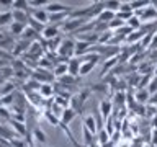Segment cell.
Returning <instances> with one entry per match:
<instances>
[{"label":"cell","mask_w":157,"mask_h":147,"mask_svg":"<svg viewBox=\"0 0 157 147\" xmlns=\"http://www.w3.org/2000/svg\"><path fill=\"white\" fill-rule=\"evenodd\" d=\"M146 90L149 92L151 95H154V93L157 92V77H155V75L151 78V82H149V85H147V88H146Z\"/></svg>","instance_id":"41"},{"label":"cell","mask_w":157,"mask_h":147,"mask_svg":"<svg viewBox=\"0 0 157 147\" xmlns=\"http://www.w3.org/2000/svg\"><path fill=\"white\" fill-rule=\"evenodd\" d=\"M2 7H13V0H0Z\"/></svg>","instance_id":"46"},{"label":"cell","mask_w":157,"mask_h":147,"mask_svg":"<svg viewBox=\"0 0 157 147\" xmlns=\"http://www.w3.org/2000/svg\"><path fill=\"white\" fill-rule=\"evenodd\" d=\"M10 127L15 131V134L20 136V137H23V139H26V137L31 134L28 129V126H26V123H21V121H15V119H10Z\"/></svg>","instance_id":"7"},{"label":"cell","mask_w":157,"mask_h":147,"mask_svg":"<svg viewBox=\"0 0 157 147\" xmlns=\"http://www.w3.org/2000/svg\"><path fill=\"white\" fill-rule=\"evenodd\" d=\"M83 126H85V127H87V129L92 132L93 136H97L98 129H100V126H98L97 118L93 116V115H87L85 118H83Z\"/></svg>","instance_id":"11"},{"label":"cell","mask_w":157,"mask_h":147,"mask_svg":"<svg viewBox=\"0 0 157 147\" xmlns=\"http://www.w3.org/2000/svg\"><path fill=\"white\" fill-rule=\"evenodd\" d=\"M149 144L157 147V127L155 129H151V137H149Z\"/></svg>","instance_id":"43"},{"label":"cell","mask_w":157,"mask_h":147,"mask_svg":"<svg viewBox=\"0 0 157 147\" xmlns=\"http://www.w3.org/2000/svg\"><path fill=\"white\" fill-rule=\"evenodd\" d=\"M10 147H28V142L25 141L23 137L17 136V137H13V139L10 141Z\"/></svg>","instance_id":"39"},{"label":"cell","mask_w":157,"mask_h":147,"mask_svg":"<svg viewBox=\"0 0 157 147\" xmlns=\"http://www.w3.org/2000/svg\"><path fill=\"white\" fill-rule=\"evenodd\" d=\"M44 118L48 119V123H49L51 126H59V124H61V119H59L56 115H52V113L49 111V110L44 111Z\"/></svg>","instance_id":"37"},{"label":"cell","mask_w":157,"mask_h":147,"mask_svg":"<svg viewBox=\"0 0 157 147\" xmlns=\"http://www.w3.org/2000/svg\"><path fill=\"white\" fill-rule=\"evenodd\" d=\"M80 66H82V61L78 57L69 59V62H67V74H71V75H74V77H78Z\"/></svg>","instance_id":"13"},{"label":"cell","mask_w":157,"mask_h":147,"mask_svg":"<svg viewBox=\"0 0 157 147\" xmlns=\"http://www.w3.org/2000/svg\"><path fill=\"white\" fill-rule=\"evenodd\" d=\"M116 18V13L115 12H110V10H103V12L98 15V21H101V23H110L113 21V20Z\"/></svg>","instance_id":"25"},{"label":"cell","mask_w":157,"mask_h":147,"mask_svg":"<svg viewBox=\"0 0 157 147\" xmlns=\"http://www.w3.org/2000/svg\"><path fill=\"white\" fill-rule=\"evenodd\" d=\"M110 137H111V136L106 132L105 127H101V129L97 132V142H98V145L101 147V145H105L106 142H110Z\"/></svg>","instance_id":"26"},{"label":"cell","mask_w":157,"mask_h":147,"mask_svg":"<svg viewBox=\"0 0 157 147\" xmlns=\"http://www.w3.org/2000/svg\"><path fill=\"white\" fill-rule=\"evenodd\" d=\"M25 29H26V24H23V23L13 21L10 24V34H12V36H21Z\"/></svg>","instance_id":"24"},{"label":"cell","mask_w":157,"mask_h":147,"mask_svg":"<svg viewBox=\"0 0 157 147\" xmlns=\"http://www.w3.org/2000/svg\"><path fill=\"white\" fill-rule=\"evenodd\" d=\"M44 10L51 15V13H71L74 8L66 5V3H62V2H49Z\"/></svg>","instance_id":"6"},{"label":"cell","mask_w":157,"mask_h":147,"mask_svg":"<svg viewBox=\"0 0 157 147\" xmlns=\"http://www.w3.org/2000/svg\"><path fill=\"white\" fill-rule=\"evenodd\" d=\"M57 82L61 83L64 88H71V87H74L78 82V77H74V75H71V74H66L64 77L57 78Z\"/></svg>","instance_id":"19"},{"label":"cell","mask_w":157,"mask_h":147,"mask_svg":"<svg viewBox=\"0 0 157 147\" xmlns=\"http://www.w3.org/2000/svg\"><path fill=\"white\" fill-rule=\"evenodd\" d=\"M12 15H13V21L23 23V24L28 26V20H29V13L28 12H23V10H13Z\"/></svg>","instance_id":"20"},{"label":"cell","mask_w":157,"mask_h":147,"mask_svg":"<svg viewBox=\"0 0 157 147\" xmlns=\"http://www.w3.org/2000/svg\"><path fill=\"white\" fill-rule=\"evenodd\" d=\"M0 106H2V100H0Z\"/></svg>","instance_id":"52"},{"label":"cell","mask_w":157,"mask_h":147,"mask_svg":"<svg viewBox=\"0 0 157 147\" xmlns=\"http://www.w3.org/2000/svg\"><path fill=\"white\" fill-rule=\"evenodd\" d=\"M149 98H151V93L146 90V88H142V90H137L134 93V100L139 103V105H147L149 103Z\"/></svg>","instance_id":"22"},{"label":"cell","mask_w":157,"mask_h":147,"mask_svg":"<svg viewBox=\"0 0 157 147\" xmlns=\"http://www.w3.org/2000/svg\"><path fill=\"white\" fill-rule=\"evenodd\" d=\"M31 136L34 137V141H38L39 144H46V132H44L39 126H34L33 131H31Z\"/></svg>","instance_id":"23"},{"label":"cell","mask_w":157,"mask_h":147,"mask_svg":"<svg viewBox=\"0 0 157 147\" xmlns=\"http://www.w3.org/2000/svg\"><path fill=\"white\" fill-rule=\"evenodd\" d=\"M90 92H97V93H106L108 92V85L106 83H95L90 87Z\"/></svg>","instance_id":"40"},{"label":"cell","mask_w":157,"mask_h":147,"mask_svg":"<svg viewBox=\"0 0 157 147\" xmlns=\"http://www.w3.org/2000/svg\"><path fill=\"white\" fill-rule=\"evenodd\" d=\"M103 3H105V10H110V12H115V13H118V10L121 7L120 0H105Z\"/></svg>","instance_id":"32"},{"label":"cell","mask_w":157,"mask_h":147,"mask_svg":"<svg viewBox=\"0 0 157 147\" xmlns=\"http://www.w3.org/2000/svg\"><path fill=\"white\" fill-rule=\"evenodd\" d=\"M57 56L66 57V59H72L75 56V41H74L72 38H64L61 46H59Z\"/></svg>","instance_id":"2"},{"label":"cell","mask_w":157,"mask_h":147,"mask_svg":"<svg viewBox=\"0 0 157 147\" xmlns=\"http://www.w3.org/2000/svg\"><path fill=\"white\" fill-rule=\"evenodd\" d=\"M5 82H8V80H5V78H3L2 75H0V87H2V85H3V83H5Z\"/></svg>","instance_id":"47"},{"label":"cell","mask_w":157,"mask_h":147,"mask_svg":"<svg viewBox=\"0 0 157 147\" xmlns=\"http://www.w3.org/2000/svg\"><path fill=\"white\" fill-rule=\"evenodd\" d=\"M41 38V34L36 33L33 28H29L26 26V29L23 31V34L20 36V39H25V41H29V43H34V41H38V39Z\"/></svg>","instance_id":"17"},{"label":"cell","mask_w":157,"mask_h":147,"mask_svg":"<svg viewBox=\"0 0 157 147\" xmlns=\"http://www.w3.org/2000/svg\"><path fill=\"white\" fill-rule=\"evenodd\" d=\"M15 92V82L13 80H8L5 82L2 87H0V96H5V95H10V93Z\"/></svg>","instance_id":"30"},{"label":"cell","mask_w":157,"mask_h":147,"mask_svg":"<svg viewBox=\"0 0 157 147\" xmlns=\"http://www.w3.org/2000/svg\"><path fill=\"white\" fill-rule=\"evenodd\" d=\"M98 111H100L101 119L106 121L108 118H111V115H113V101L111 100H101L100 105H98Z\"/></svg>","instance_id":"10"},{"label":"cell","mask_w":157,"mask_h":147,"mask_svg":"<svg viewBox=\"0 0 157 147\" xmlns=\"http://www.w3.org/2000/svg\"><path fill=\"white\" fill-rule=\"evenodd\" d=\"M13 23V15L10 10L7 12H0V28L2 26H7V24H12Z\"/></svg>","instance_id":"27"},{"label":"cell","mask_w":157,"mask_h":147,"mask_svg":"<svg viewBox=\"0 0 157 147\" xmlns=\"http://www.w3.org/2000/svg\"><path fill=\"white\" fill-rule=\"evenodd\" d=\"M87 21H90V20H85V18H67L66 21L62 23V31L69 33V34H75Z\"/></svg>","instance_id":"3"},{"label":"cell","mask_w":157,"mask_h":147,"mask_svg":"<svg viewBox=\"0 0 157 147\" xmlns=\"http://www.w3.org/2000/svg\"><path fill=\"white\" fill-rule=\"evenodd\" d=\"M152 5H154V7L157 8V0H154V2H152Z\"/></svg>","instance_id":"49"},{"label":"cell","mask_w":157,"mask_h":147,"mask_svg":"<svg viewBox=\"0 0 157 147\" xmlns=\"http://www.w3.org/2000/svg\"><path fill=\"white\" fill-rule=\"evenodd\" d=\"M126 103V92H116L115 93V100H113V105L123 108Z\"/></svg>","instance_id":"36"},{"label":"cell","mask_w":157,"mask_h":147,"mask_svg":"<svg viewBox=\"0 0 157 147\" xmlns=\"http://www.w3.org/2000/svg\"><path fill=\"white\" fill-rule=\"evenodd\" d=\"M28 147H34V144H33V142H31V144H28Z\"/></svg>","instance_id":"51"},{"label":"cell","mask_w":157,"mask_h":147,"mask_svg":"<svg viewBox=\"0 0 157 147\" xmlns=\"http://www.w3.org/2000/svg\"><path fill=\"white\" fill-rule=\"evenodd\" d=\"M15 39L12 34H7L2 41H0V51H7V52H12L13 51V46H15Z\"/></svg>","instance_id":"18"},{"label":"cell","mask_w":157,"mask_h":147,"mask_svg":"<svg viewBox=\"0 0 157 147\" xmlns=\"http://www.w3.org/2000/svg\"><path fill=\"white\" fill-rule=\"evenodd\" d=\"M31 78H34L36 82H39L41 85H44V83H52L56 77H54L52 70H46V69L38 67V69H34V70H33Z\"/></svg>","instance_id":"5"},{"label":"cell","mask_w":157,"mask_h":147,"mask_svg":"<svg viewBox=\"0 0 157 147\" xmlns=\"http://www.w3.org/2000/svg\"><path fill=\"white\" fill-rule=\"evenodd\" d=\"M90 49H92V44H88L85 41H80V39H77V41H75V56L77 57L85 56L87 52H90Z\"/></svg>","instance_id":"15"},{"label":"cell","mask_w":157,"mask_h":147,"mask_svg":"<svg viewBox=\"0 0 157 147\" xmlns=\"http://www.w3.org/2000/svg\"><path fill=\"white\" fill-rule=\"evenodd\" d=\"M118 12H121V13H134L132 8H131V5H129V2H121V7H120Z\"/></svg>","instance_id":"42"},{"label":"cell","mask_w":157,"mask_h":147,"mask_svg":"<svg viewBox=\"0 0 157 147\" xmlns=\"http://www.w3.org/2000/svg\"><path fill=\"white\" fill-rule=\"evenodd\" d=\"M126 26H129L132 31H137V29H141V28H142V21L136 17V15H132V17L126 21Z\"/></svg>","instance_id":"31"},{"label":"cell","mask_w":157,"mask_h":147,"mask_svg":"<svg viewBox=\"0 0 157 147\" xmlns=\"http://www.w3.org/2000/svg\"><path fill=\"white\" fill-rule=\"evenodd\" d=\"M132 12H137V10H142L144 7H147V5H151L149 0H131L129 2Z\"/></svg>","instance_id":"33"},{"label":"cell","mask_w":157,"mask_h":147,"mask_svg":"<svg viewBox=\"0 0 157 147\" xmlns=\"http://www.w3.org/2000/svg\"><path fill=\"white\" fill-rule=\"evenodd\" d=\"M82 134H83V145H85V147H88L90 144H93V142L97 141V139H95L97 136H93V134L87 129L85 126H82Z\"/></svg>","instance_id":"28"},{"label":"cell","mask_w":157,"mask_h":147,"mask_svg":"<svg viewBox=\"0 0 157 147\" xmlns=\"http://www.w3.org/2000/svg\"><path fill=\"white\" fill-rule=\"evenodd\" d=\"M61 36V28H59V24H46V28H44V31L41 33V38L44 41H51V39Z\"/></svg>","instance_id":"9"},{"label":"cell","mask_w":157,"mask_h":147,"mask_svg":"<svg viewBox=\"0 0 157 147\" xmlns=\"http://www.w3.org/2000/svg\"><path fill=\"white\" fill-rule=\"evenodd\" d=\"M0 75H2L5 80H12V78L15 77V70H13V67L12 66H5L0 69Z\"/></svg>","instance_id":"35"},{"label":"cell","mask_w":157,"mask_h":147,"mask_svg":"<svg viewBox=\"0 0 157 147\" xmlns=\"http://www.w3.org/2000/svg\"><path fill=\"white\" fill-rule=\"evenodd\" d=\"M77 115H78V113H77L75 110H72V108H66V110H64V113H62V116H61V124L69 126ZM61 124H59V126H61Z\"/></svg>","instance_id":"16"},{"label":"cell","mask_w":157,"mask_h":147,"mask_svg":"<svg viewBox=\"0 0 157 147\" xmlns=\"http://www.w3.org/2000/svg\"><path fill=\"white\" fill-rule=\"evenodd\" d=\"M134 15L142 21V24H147L149 21H152V23L157 21V8L152 5V2H151V5H147V7H144L142 10L134 12Z\"/></svg>","instance_id":"1"},{"label":"cell","mask_w":157,"mask_h":147,"mask_svg":"<svg viewBox=\"0 0 157 147\" xmlns=\"http://www.w3.org/2000/svg\"><path fill=\"white\" fill-rule=\"evenodd\" d=\"M13 137H17L15 131L10 127V124L7 123H2L0 121V139H5V141H12Z\"/></svg>","instance_id":"14"},{"label":"cell","mask_w":157,"mask_h":147,"mask_svg":"<svg viewBox=\"0 0 157 147\" xmlns=\"http://www.w3.org/2000/svg\"><path fill=\"white\" fill-rule=\"evenodd\" d=\"M38 93L44 98V100H51V98H54V87H52V83H44V85H41V88H39Z\"/></svg>","instance_id":"21"},{"label":"cell","mask_w":157,"mask_h":147,"mask_svg":"<svg viewBox=\"0 0 157 147\" xmlns=\"http://www.w3.org/2000/svg\"><path fill=\"white\" fill-rule=\"evenodd\" d=\"M97 66V62H90V61H87V62H82V66H80V72H78V77H83V75H88L93 69H95Z\"/></svg>","instance_id":"29"},{"label":"cell","mask_w":157,"mask_h":147,"mask_svg":"<svg viewBox=\"0 0 157 147\" xmlns=\"http://www.w3.org/2000/svg\"><path fill=\"white\" fill-rule=\"evenodd\" d=\"M154 75L157 77V66H155V69H154Z\"/></svg>","instance_id":"50"},{"label":"cell","mask_w":157,"mask_h":147,"mask_svg":"<svg viewBox=\"0 0 157 147\" xmlns=\"http://www.w3.org/2000/svg\"><path fill=\"white\" fill-rule=\"evenodd\" d=\"M147 105H154V106H157V92L154 93V95H151L149 103H147Z\"/></svg>","instance_id":"45"},{"label":"cell","mask_w":157,"mask_h":147,"mask_svg":"<svg viewBox=\"0 0 157 147\" xmlns=\"http://www.w3.org/2000/svg\"><path fill=\"white\" fill-rule=\"evenodd\" d=\"M29 46H31V43L29 41H25V39H18L17 43H15V46H13V51H12V56L13 57H23L25 54H26L29 51Z\"/></svg>","instance_id":"8"},{"label":"cell","mask_w":157,"mask_h":147,"mask_svg":"<svg viewBox=\"0 0 157 147\" xmlns=\"http://www.w3.org/2000/svg\"><path fill=\"white\" fill-rule=\"evenodd\" d=\"M88 95H90V88H83V90H80L78 93H75V95H72V98H71V108H72V110H75L77 113H80L82 106L85 105V101L88 100Z\"/></svg>","instance_id":"4"},{"label":"cell","mask_w":157,"mask_h":147,"mask_svg":"<svg viewBox=\"0 0 157 147\" xmlns=\"http://www.w3.org/2000/svg\"><path fill=\"white\" fill-rule=\"evenodd\" d=\"M155 49H157V31L154 33V38H152V43L149 46V51H155Z\"/></svg>","instance_id":"44"},{"label":"cell","mask_w":157,"mask_h":147,"mask_svg":"<svg viewBox=\"0 0 157 147\" xmlns=\"http://www.w3.org/2000/svg\"><path fill=\"white\" fill-rule=\"evenodd\" d=\"M88 147H100V145H98V142L95 141V142H93V144H90V145H88Z\"/></svg>","instance_id":"48"},{"label":"cell","mask_w":157,"mask_h":147,"mask_svg":"<svg viewBox=\"0 0 157 147\" xmlns=\"http://www.w3.org/2000/svg\"><path fill=\"white\" fill-rule=\"evenodd\" d=\"M29 17L34 18L39 23H43V24H46L49 21V13L44 8H39V10H33L31 8V10H29Z\"/></svg>","instance_id":"12"},{"label":"cell","mask_w":157,"mask_h":147,"mask_svg":"<svg viewBox=\"0 0 157 147\" xmlns=\"http://www.w3.org/2000/svg\"><path fill=\"white\" fill-rule=\"evenodd\" d=\"M13 10H23V12H29V5L26 0H13Z\"/></svg>","instance_id":"38"},{"label":"cell","mask_w":157,"mask_h":147,"mask_svg":"<svg viewBox=\"0 0 157 147\" xmlns=\"http://www.w3.org/2000/svg\"><path fill=\"white\" fill-rule=\"evenodd\" d=\"M28 26H29V28H33L36 33H39V34H41V33L44 31V28H46V24L39 23V21H36L34 18H31V17H29V20H28Z\"/></svg>","instance_id":"34"}]
</instances>
